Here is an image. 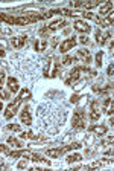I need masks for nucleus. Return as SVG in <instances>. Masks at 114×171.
I'll return each instance as SVG.
<instances>
[{
	"mask_svg": "<svg viewBox=\"0 0 114 171\" xmlns=\"http://www.w3.org/2000/svg\"><path fill=\"white\" fill-rule=\"evenodd\" d=\"M31 95V92L28 90V89H23L22 92H20V95L15 98V101H14V104H11L8 109H6V112H5V118L6 119H11L15 113H17V110H18V107H20V104H22V101L25 99V98H28Z\"/></svg>",
	"mask_w": 114,
	"mask_h": 171,
	"instance_id": "f257e3e1",
	"label": "nucleus"
},
{
	"mask_svg": "<svg viewBox=\"0 0 114 171\" xmlns=\"http://www.w3.org/2000/svg\"><path fill=\"white\" fill-rule=\"evenodd\" d=\"M79 147H81V144H79V142H73V144L65 145V147H59V148H49L46 153H47V156H49V157L56 159V157H61L62 154H65L67 151H70V150H76V148H79Z\"/></svg>",
	"mask_w": 114,
	"mask_h": 171,
	"instance_id": "f03ea898",
	"label": "nucleus"
},
{
	"mask_svg": "<svg viewBox=\"0 0 114 171\" xmlns=\"http://www.w3.org/2000/svg\"><path fill=\"white\" fill-rule=\"evenodd\" d=\"M87 116H85V112L82 110V109H78V110H75V113H73V121H72V125H73V128L75 130H84L85 128V125H87Z\"/></svg>",
	"mask_w": 114,
	"mask_h": 171,
	"instance_id": "7ed1b4c3",
	"label": "nucleus"
},
{
	"mask_svg": "<svg viewBox=\"0 0 114 171\" xmlns=\"http://www.w3.org/2000/svg\"><path fill=\"white\" fill-rule=\"evenodd\" d=\"M76 46V38L75 37H70V38H67V40H64L61 45H59V51L62 52V54H65L67 51H70V49H73Z\"/></svg>",
	"mask_w": 114,
	"mask_h": 171,
	"instance_id": "20e7f679",
	"label": "nucleus"
},
{
	"mask_svg": "<svg viewBox=\"0 0 114 171\" xmlns=\"http://www.w3.org/2000/svg\"><path fill=\"white\" fill-rule=\"evenodd\" d=\"M99 118H100L99 104H97V101H93V102H91V107H90V119H91L93 122H96Z\"/></svg>",
	"mask_w": 114,
	"mask_h": 171,
	"instance_id": "39448f33",
	"label": "nucleus"
},
{
	"mask_svg": "<svg viewBox=\"0 0 114 171\" xmlns=\"http://www.w3.org/2000/svg\"><path fill=\"white\" fill-rule=\"evenodd\" d=\"M73 28H75L76 31H79V32H85V34H88V32L91 31L90 25H87V23L82 22V20H76V22L73 23Z\"/></svg>",
	"mask_w": 114,
	"mask_h": 171,
	"instance_id": "423d86ee",
	"label": "nucleus"
},
{
	"mask_svg": "<svg viewBox=\"0 0 114 171\" xmlns=\"http://www.w3.org/2000/svg\"><path fill=\"white\" fill-rule=\"evenodd\" d=\"M26 41H28V37H26V35H18V37H14V38L11 40V45H12V48L20 49V48L25 46Z\"/></svg>",
	"mask_w": 114,
	"mask_h": 171,
	"instance_id": "0eeeda50",
	"label": "nucleus"
},
{
	"mask_svg": "<svg viewBox=\"0 0 114 171\" xmlns=\"http://www.w3.org/2000/svg\"><path fill=\"white\" fill-rule=\"evenodd\" d=\"M97 5H99L97 0H94V2H72L73 8H87V9H90V8H94Z\"/></svg>",
	"mask_w": 114,
	"mask_h": 171,
	"instance_id": "6e6552de",
	"label": "nucleus"
},
{
	"mask_svg": "<svg viewBox=\"0 0 114 171\" xmlns=\"http://www.w3.org/2000/svg\"><path fill=\"white\" fill-rule=\"evenodd\" d=\"M20 118H22V122H23L25 125H31V124H32V118H31V109H29V107H25V109L22 110V115H20Z\"/></svg>",
	"mask_w": 114,
	"mask_h": 171,
	"instance_id": "1a4fd4ad",
	"label": "nucleus"
},
{
	"mask_svg": "<svg viewBox=\"0 0 114 171\" xmlns=\"http://www.w3.org/2000/svg\"><path fill=\"white\" fill-rule=\"evenodd\" d=\"M76 58H82V61H84L85 64H88V63L91 61V55H90V52H88L87 49H79Z\"/></svg>",
	"mask_w": 114,
	"mask_h": 171,
	"instance_id": "9d476101",
	"label": "nucleus"
},
{
	"mask_svg": "<svg viewBox=\"0 0 114 171\" xmlns=\"http://www.w3.org/2000/svg\"><path fill=\"white\" fill-rule=\"evenodd\" d=\"M6 83H8V89H9L12 93H17V92H18V81H17L15 78L9 77Z\"/></svg>",
	"mask_w": 114,
	"mask_h": 171,
	"instance_id": "9b49d317",
	"label": "nucleus"
},
{
	"mask_svg": "<svg viewBox=\"0 0 114 171\" xmlns=\"http://www.w3.org/2000/svg\"><path fill=\"white\" fill-rule=\"evenodd\" d=\"M67 23L64 22V20H56V22H53L52 25H49L47 26V29H49V32H52V31H58V29H61V28H64Z\"/></svg>",
	"mask_w": 114,
	"mask_h": 171,
	"instance_id": "f8f14e48",
	"label": "nucleus"
},
{
	"mask_svg": "<svg viewBox=\"0 0 114 171\" xmlns=\"http://www.w3.org/2000/svg\"><path fill=\"white\" fill-rule=\"evenodd\" d=\"M90 131L94 133V134H97V136H102V134L106 133V127L105 125H91L90 127Z\"/></svg>",
	"mask_w": 114,
	"mask_h": 171,
	"instance_id": "ddd939ff",
	"label": "nucleus"
},
{
	"mask_svg": "<svg viewBox=\"0 0 114 171\" xmlns=\"http://www.w3.org/2000/svg\"><path fill=\"white\" fill-rule=\"evenodd\" d=\"M109 37H111V32H105V34L102 35V34H100V31H96V41H97L99 45H103Z\"/></svg>",
	"mask_w": 114,
	"mask_h": 171,
	"instance_id": "4468645a",
	"label": "nucleus"
},
{
	"mask_svg": "<svg viewBox=\"0 0 114 171\" xmlns=\"http://www.w3.org/2000/svg\"><path fill=\"white\" fill-rule=\"evenodd\" d=\"M103 112L106 115H112V98H106L103 102Z\"/></svg>",
	"mask_w": 114,
	"mask_h": 171,
	"instance_id": "2eb2a0df",
	"label": "nucleus"
},
{
	"mask_svg": "<svg viewBox=\"0 0 114 171\" xmlns=\"http://www.w3.org/2000/svg\"><path fill=\"white\" fill-rule=\"evenodd\" d=\"M111 9H112V2H106V3H105V5L100 8V11H99V12H100L102 16H106V14H108Z\"/></svg>",
	"mask_w": 114,
	"mask_h": 171,
	"instance_id": "dca6fc26",
	"label": "nucleus"
},
{
	"mask_svg": "<svg viewBox=\"0 0 114 171\" xmlns=\"http://www.w3.org/2000/svg\"><path fill=\"white\" fill-rule=\"evenodd\" d=\"M112 20H114V16H112V14H109L105 20H100V22H99V25H100V26H103V28H106V26H111V25H112Z\"/></svg>",
	"mask_w": 114,
	"mask_h": 171,
	"instance_id": "f3484780",
	"label": "nucleus"
},
{
	"mask_svg": "<svg viewBox=\"0 0 114 171\" xmlns=\"http://www.w3.org/2000/svg\"><path fill=\"white\" fill-rule=\"evenodd\" d=\"M76 61H78V58L73 57V55H65V57L62 58V64H65V66H69V64H72V63H76Z\"/></svg>",
	"mask_w": 114,
	"mask_h": 171,
	"instance_id": "a211bd4d",
	"label": "nucleus"
},
{
	"mask_svg": "<svg viewBox=\"0 0 114 171\" xmlns=\"http://www.w3.org/2000/svg\"><path fill=\"white\" fill-rule=\"evenodd\" d=\"M53 14H64V16H75V12L73 11H70V9H64V8H61V9H56V11H52Z\"/></svg>",
	"mask_w": 114,
	"mask_h": 171,
	"instance_id": "6ab92c4d",
	"label": "nucleus"
},
{
	"mask_svg": "<svg viewBox=\"0 0 114 171\" xmlns=\"http://www.w3.org/2000/svg\"><path fill=\"white\" fill-rule=\"evenodd\" d=\"M81 159H82V156H81V154H70V156H67V162H69V163L79 162Z\"/></svg>",
	"mask_w": 114,
	"mask_h": 171,
	"instance_id": "aec40b11",
	"label": "nucleus"
},
{
	"mask_svg": "<svg viewBox=\"0 0 114 171\" xmlns=\"http://www.w3.org/2000/svg\"><path fill=\"white\" fill-rule=\"evenodd\" d=\"M82 16H84V19H90V20H94V22H100V19L96 16V14H91V12H82Z\"/></svg>",
	"mask_w": 114,
	"mask_h": 171,
	"instance_id": "412c9836",
	"label": "nucleus"
},
{
	"mask_svg": "<svg viewBox=\"0 0 114 171\" xmlns=\"http://www.w3.org/2000/svg\"><path fill=\"white\" fill-rule=\"evenodd\" d=\"M46 48H47V43H46V41H38V40L35 41V49H37L38 52H41V51H44Z\"/></svg>",
	"mask_w": 114,
	"mask_h": 171,
	"instance_id": "4be33fe9",
	"label": "nucleus"
},
{
	"mask_svg": "<svg viewBox=\"0 0 114 171\" xmlns=\"http://www.w3.org/2000/svg\"><path fill=\"white\" fill-rule=\"evenodd\" d=\"M8 144H9V145H12V147H23V144H22L20 141H17L15 137H12V136H11V137H8Z\"/></svg>",
	"mask_w": 114,
	"mask_h": 171,
	"instance_id": "5701e85b",
	"label": "nucleus"
},
{
	"mask_svg": "<svg viewBox=\"0 0 114 171\" xmlns=\"http://www.w3.org/2000/svg\"><path fill=\"white\" fill-rule=\"evenodd\" d=\"M8 130H11V131H20L22 127H20L18 124H9V125H8Z\"/></svg>",
	"mask_w": 114,
	"mask_h": 171,
	"instance_id": "b1692460",
	"label": "nucleus"
},
{
	"mask_svg": "<svg viewBox=\"0 0 114 171\" xmlns=\"http://www.w3.org/2000/svg\"><path fill=\"white\" fill-rule=\"evenodd\" d=\"M0 96H2V99H9V93L2 87H0Z\"/></svg>",
	"mask_w": 114,
	"mask_h": 171,
	"instance_id": "393cba45",
	"label": "nucleus"
},
{
	"mask_svg": "<svg viewBox=\"0 0 114 171\" xmlns=\"http://www.w3.org/2000/svg\"><path fill=\"white\" fill-rule=\"evenodd\" d=\"M102 55H103L102 52H99V54L96 55V64H97V67H100V66H102Z\"/></svg>",
	"mask_w": 114,
	"mask_h": 171,
	"instance_id": "a878e982",
	"label": "nucleus"
},
{
	"mask_svg": "<svg viewBox=\"0 0 114 171\" xmlns=\"http://www.w3.org/2000/svg\"><path fill=\"white\" fill-rule=\"evenodd\" d=\"M0 151H2V153H6V154H9V148H8L6 145H3V144H0Z\"/></svg>",
	"mask_w": 114,
	"mask_h": 171,
	"instance_id": "bb28decb",
	"label": "nucleus"
},
{
	"mask_svg": "<svg viewBox=\"0 0 114 171\" xmlns=\"http://www.w3.org/2000/svg\"><path fill=\"white\" fill-rule=\"evenodd\" d=\"M5 81V73H3V70L0 69V86H2V83Z\"/></svg>",
	"mask_w": 114,
	"mask_h": 171,
	"instance_id": "cd10ccee",
	"label": "nucleus"
},
{
	"mask_svg": "<svg viewBox=\"0 0 114 171\" xmlns=\"http://www.w3.org/2000/svg\"><path fill=\"white\" fill-rule=\"evenodd\" d=\"M79 41H81L82 45H88V41H90V40H88V37H81V40H79Z\"/></svg>",
	"mask_w": 114,
	"mask_h": 171,
	"instance_id": "c85d7f7f",
	"label": "nucleus"
},
{
	"mask_svg": "<svg viewBox=\"0 0 114 171\" xmlns=\"http://www.w3.org/2000/svg\"><path fill=\"white\" fill-rule=\"evenodd\" d=\"M112 70H114V64H109V67H108V70H106L109 77H112Z\"/></svg>",
	"mask_w": 114,
	"mask_h": 171,
	"instance_id": "c756f323",
	"label": "nucleus"
},
{
	"mask_svg": "<svg viewBox=\"0 0 114 171\" xmlns=\"http://www.w3.org/2000/svg\"><path fill=\"white\" fill-rule=\"evenodd\" d=\"M70 101H72V102H78V101H79V95H73V96L70 98Z\"/></svg>",
	"mask_w": 114,
	"mask_h": 171,
	"instance_id": "7c9ffc66",
	"label": "nucleus"
},
{
	"mask_svg": "<svg viewBox=\"0 0 114 171\" xmlns=\"http://www.w3.org/2000/svg\"><path fill=\"white\" fill-rule=\"evenodd\" d=\"M28 166V163H26V160H22L20 163H18V168H26Z\"/></svg>",
	"mask_w": 114,
	"mask_h": 171,
	"instance_id": "2f4dec72",
	"label": "nucleus"
},
{
	"mask_svg": "<svg viewBox=\"0 0 114 171\" xmlns=\"http://www.w3.org/2000/svg\"><path fill=\"white\" fill-rule=\"evenodd\" d=\"M0 57H5V51L3 49H0Z\"/></svg>",
	"mask_w": 114,
	"mask_h": 171,
	"instance_id": "473e14b6",
	"label": "nucleus"
},
{
	"mask_svg": "<svg viewBox=\"0 0 114 171\" xmlns=\"http://www.w3.org/2000/svg\"><path fill=\"white\" fill-rule=\"evenodd\" d=\"M0 110H3V104H2V101H0Z\"/></svg>",
	"mask_w": 114,
	"mask_h": 171,
	"instance_id": "72a5a7b5",
	"label": "nucleus"
},
{
	"mask_svg": "<svg viewBox=\"0 0 114 171\" xmlns=\"http://www.w3.org/2000/svg\"><path fill=\"white\" fill-rule=\"evenodd\" d=\"M0 22H2V17H0Z\"/></svg>",
	"mask_w": 114,
	"mask_h": 171,
	"instance_id": "f704fd0d",
	"label": "nucleus"
},
{
	"mask_svg": "<svg viewBox=\"0 0 114 171\" xmlns=\"http://www.w3.org/2000/svg\"><path fill=\"white\" fill-rule=\"evenodd\" d=\"M0 168H2V163H0Z\"/></svg>",
	"mask_w": 114,
	"mask_h": 171,
	"instance_id": "c9c22d12",
	"label": "nucleus"
}]
</instances>
